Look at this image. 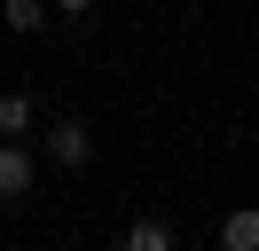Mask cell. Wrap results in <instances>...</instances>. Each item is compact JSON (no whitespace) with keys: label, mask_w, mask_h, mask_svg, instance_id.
Here are the masks:
<instances>
[{"label":"cell","mask_w":259,"mask_h":251,"mask_svg":"<svg viewBox=\"0 0 259 251\" xmlns=\"http://www.w3.org/2000/svg\"><path fill=\"white\" fill-rule=\"evenodd\" d=\"M0 24L8 31H39L48 24V0H0Z\"/></svg>","instance_id":"5"},{"label":"cell","mask_w":259,"mask_h":251,"mask_svg":"<svg viewBox=\"0 0 259 251\" xmlns=\"http://www.w3.org/2000/svg\"><path fill=\"white\" fill-rule=\"evenodd\" d=\"M55 8H71V16H87V8H95V0H55Z\"/></svg>","instance_id":"7"},{"label":"cell","mask_w":259,"mask_h":251,"mask_svg":"<svg viewBox=\"0 0 259 251\" xmlns=\"http://www.w3.org/2000/svg\"><path fill=\"white\" fill-rule=\"evenodd\" d=\"M24 196H32V149L0 141V204H24Z\"/></svg>","instance_id":"2"},{"label":"cell","mask_w":259,"mask_h":251,"mask_svg":"<svg viewBox=\"0 0 259 251\" xmlns=\"http://www.w3.org/2000/svg\"><path fill=\"white\" fill-rule=\"evenodd\" d=\"M48 157H55V165H87V157H95L87 118H55V126H48Z\"/></svg>","instance_id":"1"},{"label":"cell","mask_w":259,"mask_h":251,"mask_svg":"<svg viewBox=\"0 0 259 251\" xmlns=\"http://www.w3.org/2000/svg\"><path fill=\"white\" fill-rule=\"evenodd\" d=\"M126 251H173V228H165V220H134V228H126Z\"/></svg>","instance_id":"6"},{"label":"cell","mask_w":259,"mask_h":251,"mask_svg":"<svg viewBox=\"0 0 259 251\" xmlns=\"http://www.w3.org/2000/svg\"><path fill=\"white\" fill-rule=\"evenodd\" d=\"M39 126V102L32 94H0V141H24Z\"/></svg>","instance_id":"3"},{"label":"cell","mask_w":259,"mask_h":251,"mask_svg":"<svg viewBox=\"0 0 259 251\" xmlns=\"http://www.w3.org/2000/svg\"><path fill=\"white\" fill-rule=\"evenodd\" d=\"M220 251H259V212H251V204L220 220Z\"/></svg>","instance_id":"4"}]
</instances>
